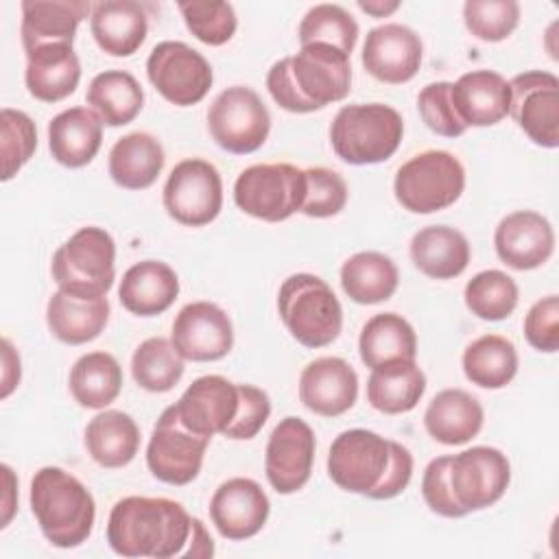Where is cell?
<instances>
[{
	"label": "cell",
	"mask_w": 559,
	"mask_h": 559,
	"mask_svg": "<svg viewBox=\"0 0 559 559\" xmlns=\"http://www.w3.org/2000/svg\"><path fill=\"white\" fill-rule=\"evenodd\" d=\"M190 513L170 498H120L107 520L109 548L120 557H177L190 542Z\"/></svg>",
	"instance_id": "obj_1"
},
{
	"label": "cell",
	"mask_w": 559,
	"mask_h": 559,
	"mask_svg": "<svg viewBox=\"0 0 559 559\" xmlns=\"http://www.w3.org/2000/svg\"><path fill=\"white\" fill-rule=\"evenodd\" d=\"M273 100L293 114H310L343 100L352 90L349 55L328 44H306L275 61L266 74Z\"/></svg>",
	"instance_id": "obj_2"
},
{
	"label": "cell",
	"mask_w": 559,
	"mask_h": 559,
	"mask_svg": "<svg viewBox=\"0 0 559 559\" xmlns=\"http://www.w3.org/2000/svg\"><path fill=\"white\" fill-rule=\"evenodd\" d=\"M31 509L44 537L57 548H76L92 535L96 520L94 496L61 467L48 465L35 472Z\"/></svg>",
	"instance_id": "obj_3"
},
{
	"label": "cell",
	"mask_w": 559,
	"mask_h": 559,
	"mask_svg": "<svg viewBox=\"0 0 559 559\" xmlns=\"http://www.w3.org/2000/svg\"><path fill=\"white\" fill-rule=\"evenodd\" d=\"M402 135V116L384 103L345 105L330 127L336 157L354 166L386 162L400 148Z\"/></svg>",
	"instance_id": "obj_4"
},
{
	"label": "cell",
	"mask_w": 559,
	"mask_h": 559,
	"mask_svg": "<svg viewBox=\"0 0 559 559\" xmlns=\"http://www.w3.org/2000/svg\"><path fill=\"white\" fill-rule=\"evenodd\" d=\"M277 310L290 336L310 349L330 345L343 328L341 301L328 282L312 273H295L282 282Z\"/></svg>",
	"instance_id": "obj_5"
},
{
	"label": "cell",
	"mask_w": 559,
	"mask_h": 559,
	"mask_svg": "<svg viewBox=\"0 0 559 559\" xmlns=\"http://www.w3.org/2000/svg\"><path fill=\"white\" fill-rule=\"evenodd\" d=\"M116 277V242L103 227H81L52 255V280L74 297H105Z\"/></svg>",
	"instance_id": "obj_6"
},
{
	"label": "cell",
	"mask_w": 559,
	"mask_h": 559,
	"mask_svg": "<svg viewBox=\"0 0 559 559\" xmlns=\"http://www.w3.org/2000/svg\"><path fill=\"white\" fill-rule=\"evenodd\" d=\"M465 190V168L450 151H424L404 162L393 181L397 203L413 214L450 207Z\"/></svg>",
	"instance_id": "obj_7"
},
{
	"label": "cell",
	"mask_w": 559,
	"mask_h": 559,
	"mask_svg": "<svg viewBox=\"0 0 559 559\" xmlns=\"http://www.w3.org/2000/svg\"><path fill=\"white\" fill-rule=\"evenodd\" d=\"M306 197V173L286 162L253 164L234 183L236 205L260 221L280 223L301 210Z\"/></svg>",
	"instance_id": "obj_8"
},
{
	"label": "cell",
	"mask_w": 559,
	"mask_h": 559,
	"mask_svg": "<svg viewBox=\"0 0 559 559\" xmlns=\"http://www.w3.org/2000/svg\"><path fill=\"white\" fill-rule=\"evenodd\" d=\"M212 140L227 153L247 155L258 151L271 131V114L262 98L245 85L223 90L207 109Z\"/></svg>",
	"instance_id": "obj_9"
},
{
	"label": "cell",
	"mask_w": 559,
	"mask_h": 559,
	"mask_svg": "<svg viewBox=\"0 0 559 559\" xmlns=\"http://www.w3.org/2000/svg\"><path fill=\"white\" fill-rule=\"evenodd\" d=\"M391 463V441L373 430H343L330 445L328 474L343 491L367 496L382 483Z\"/></svg>",
	"instance_id": "obj_10"
},
{
	"label": "cell",
	"mask_w": 559,
	"mask_h": 559,
	"mask_svg": "<svg viewBox=\"0 0 559 559\" xmlns=\"http://www.w3.org/2000/svg\"><path fill=\"white\" fill-rule=\"evenodd\" d=\"M146 74L153 87L173 105L190 107L205 98L214 74L210 61L183 41H159L148 59Z\"/></svg>",
	"instance_id": "obj_11"
},
{
	"label": "cell",
	"mask_w": 559,
	"mask_h": 559,
	"mask_svg": "<svg viewBox=\"0 0 559 559\" xmlns=\"http://www.w3.org/2000/svg\"><path fill=\"white\" fill-rule=\"evenodd\" d=\"M162 197L170 218L201 227L212 223L223 207V181L214 164L190 157L170 170Z\"/></svg>",
	"instance_id": "obj_12"
},
{
	"label": "cell",
	"mask_w": 559,
	"mask_h": 559,
	"mask_svg": "<svg viewBox=\"0 0 559 559\" xmlns=\"http://www.w3.org/2000/svg\"><path fill=\"white\" fill-rule=\"evenodd\" d=\"M210 439L190 432L177 417L175 406H168L148 439L146 465L151 474L168 485L192 483L203 465Z\"/></svg>",
	"instance_id": "obj_13"
},
{
	"label": "cell",
	"mask_w": 559,
	"mask_h": 559,
	"mask_svg": "<svg viewBox=\"0 0 559 559\" xmlns=\"http://www.w3.org/2000/svg\"><path fill=\"white\" fill-rule=\"evenodd\" d=\"M509 116L539 146L559 144V79L552 72L528 70L509 81Z\"/></svg>",
	"instance_id": "obj_14"
},
{
	"label": "cell",
	"mask_w": 559,
	"mask_h": 559,
	"mask_svg": "<svg viewBox=\"0 0 559 559\" xmlns=\"http://www.w3.org/2000/svg\"><path fill=\"white\" fill-rule=\"evenodd\" d=\"M511 483V465L498 448L474 445L450 459V485L465 513L498 502Z\"/></svg>",
	"instance_id": "obj_15"
},
{
	"label": "cell",
	"mask_w": 559,
	"mask_h": 559,
	"mask_svg": "<svg viewBox=\"0 0 559 559\" xmlns=\"http://www.w3.org/2000/svg\"><path fill=\"white\" fill-rule=\"evenodd\" d=\"M314 432L299 417H284L271 432L264 454V472L277 493L299 491L312 472Z\"/></svg>",
	"instance_id": "obj_16"
},
{
	"label": "cell",
	"mask_w": 559,
	"mask_h": 559,
	"mask_svg": "<svg viewBox=\"0 0 559 559\" xmlns=\"http://www.w3.org/2000/svg\"><path fill=\"white\" fill-rule=\"evenodd\" d=\"M170 341L183 360L210 362L229 354L234 345V328L221 306L212 301H192L177 312Z\"/></svg>",
	"instance_id": "obj_17"
},
{
	"label": "cell",
	"mask_w": 559,
	"mask_h": 559,
	"mask_svg": "<svg viewBox=\"0 0 559 559\" xmlns=\"http://www.w3.org/2000/svg\"><path fill=\"white\" fill-rule=\"evenodd\" d=\"M424 46L419 35L404 24H382L367 33L362 68L378 81L400 85L411 81L421 66Z\"/></svg>",
	"instance_id": "obj_18"
},
{
	"label": "cell",
	"mask_w": 559,
	"mask_h": 559,
	"mask_svg": "<svg viewBox=\"0 0 559 559\" xmlns=\"http://www.w3.org/2000/svg\"><path fill=\"white\" fill-rule=\"evenodd\" d=\"M238 402V384L223 376H201L173 406L190 432L212 439L234 421Z\"/></svg>",
	"instance_id": "obj_19"
},
{
	"label": "cell",
	"mask_w": 559,
	"mask_h": 559,
	"mask_svg": "<svg viewBox=\"0 0 559 559\" xmlns=\"http://www.w3.org/2000/svg\"><path fill=\"white\" fill-rule=\"evenodd\" d=\"M271 504L253 478H229L210 500V518L216 531L231 542L249 539L266 524Z\"/></svg>",
	"instance_id": "obj_20"
},
{
	"label": "cell",
	"mask_w": 559,
	"mask_h": 559,
	"mask_svg": "<svg viewBox=\"0 0 559 559\" xmlns=\"http://www.w3.org/2000/svg\"><path fill=\"white\" fill-rule=\"evenodd\" d=\"M493 247L507 266L515 271H531L548 262L552 255L555 231L546 216L531 210H518L498 223Z\"/></svg>",
	"instance_id": "obj_21"
},
{
	"label": "cell",
	"mask_w": 559,
	"mask_h": 559,
	"mask_svg": "<svg viewBox=\"0 0 559 559\" xmlns=\"http://www.w3.org/2000/svg\"><path fill=\"white\" fill-rule=\"evenodd\" d=\"M358 397V376L354 367L338 356H323L308 362L299 376L301 404L323 417H336L349 411Z\"/></svg>",
	"instance_id": "obj_22"
},
{
	"label": "cell",
	"mask_w": 559,
	"mask_h": 559,
	"mask_svg": "<svg viewBox=\"0 0 559 559\" xmlns=\"http://www.w3.org/2000/svg\"><path fill=\"white\" fill-rule=\"evenodd\" d=\"M452 105L465 127H491L509 116V81L493 70H472L452 83Z\"/></svg>",
	"instance_id": "obj_23"
},
{
	"label": "cell",
	"mask_w": 559,
	"mask_h": 559,
	"mask_svg": "<svg viewBox=\"0 0 559 559\" xmlns=\"http://www.w3.org/2000/svg\"><path fill=\"white\" fill-rule=\"evenodd\" d=\"M87 15L92 4L85 0H24L20 26L24 52L48 44H72Z\"/></svg>",
	"instance_id": "obj_24"
},
{
	"label": "cell",
	"mask_w": 559,
	"mask_h": 559,
	"mask_svg": "<svg viewBox=\"0 0 559 559\" xmlns=\"http://www.w3.org/2000/svg\"><path fill=\"white\" fill-rule=\"evenodd\" d=\"M90 28L103 52L111 57H129L146 39L148 15L140 2L103 0L92 4Z\"/></svg>",
	"instance_id": "obj_25"
},
{
	"label": "cell",
	"mask_w": 559,
	"mask_h": 559,
	"mask_svg": "<svg viewBox=\"0 0 559 559\" xmlns=\"http://www.w3.org/2000/svg\"><path fill=\"white\" fill-rule=\"evenodd\" d=\"M81 79V63L72 44H48L26 52L24 83L31 96L41 103H59L74 94Z\"/></svg>",
	"instance_id": "obj_26"
},
{
	"label": "cell",
	"mask_w": 559,
	"mask_h": 559,
	"mask_svg": "<svg viewBox=\"0 0 559 559\" xmlns=\"http://www.w3.org/2000/svg\"><path fill=\"white\" fill-rule=\"evenodd\" d=\"M179 295L177 273L159 260H142L129 266L120 280L118 299L131 314L155 317L166 312Z\"/></svg>",
	"instance_id": "obj_27"
},
{
	"label": "cell",
	"mask_w": 559,
	"mask_h": 559,
	"mask_svg": "<svg viewBox=\"0 0 559 559\" xmlns=\"http://www.w3.org/2000/svg\"><path fill=\"white\" fill-rule=\"evenodd\" d=\"M103 142V120L90 107H70L48 122V146L61 166L90 164Z\"/></svg>",
	"instance_id": "obj_28"
},
{
	"label": "cell",
	"mask_w": 559,
	"mask_h": 559,
	"mask_svg": "<svg viewBox=\"0 0 559 559\" xmlns=\"http://www.w3.org/2000/svg\"><path fill=\"white\" fill-rule=\"evenodd\" d=\"M483 419L485 413L480 402L463 389L439 391L424 413L428 435L443 445H461L472 441L480 432Z\"/></svg>",
	"instance_id": "obj_29"
},
{
	"label": "cell",
	"mask_w": 559,
	"mask_h": 559,
	"mask_svg": "<svg viewBox=\"0 0 559 559\" xmlns=\"http://www.w3.org/2000/svg\"><path fill=\"white\" fill-rule=\"evenodd\" d=\"M107 297L83 299L66 290H57L46 306V323L50 334L66 345H83L94 341L107 325Z\"/></svg>",
	"instance_id": "obj_30"
},
{
	"label": "cell",
	"mask_w": 559,
	"mask_h": 559,
	"mask_svg": "<svg viewBox=\"0 0 559 559\" xmlns=\"http://www.w3.org/2000/svg\"><path fill=\"white\" fill-rule=\"evenodd\" d=\"M411 258L424 275L432 280H452L469 264V242L454 227L430 225L413 236Z\"/></svg>",
	"instance_id": "obj_31"
},
{
	"label": "cell",
	"mask_w": 559,
	"mask_h": 559,
	"mask_svg": "<svg viewBox=\"0 0 559 559\" xmlns=\"http://www.w3.org/2000/svg\"><path fill=\"white\" fill-rule=\"evenodd\" d=\"M164 148L157 138L144 131L129 133L109 151V175L127 190H144L155 183L164 168Z\"/></svg>",
	"instance_id": "obj_32"
},
{
	"label": "cell",
	"mask_w": 559,
	"mask_h": 559,
	"mask_svg": "<svg viewBox=\"0 0 559 559\" xmlns=\"http://www.w3.org/2000/svg\"><path fill=\"white\" fill-rule=\"evenodd\" d=\"M85 448L100 467H124L138 454L140 428L122 411H103L85 428Z\"/></svg>",
	"instance_id": "obj_33"
},
{
	"label": "cell",
	"mask_w": 559,
	"mask_h": 559,
	"mask_svg": "<svg viewBox=\"0 0 559 559\" xmlns=\"http://www.w3.org/2000/svg\"><path fill=\"white\" fill-rule=\"evenodd\" d=\"M360 360L369 367H382L397 360H415L417 336L413 325L395 312L373 314L360 330Z\"/></svg>",
	"instance_id": "obj_34"
},
{
	"label": "cell",
	"mask_w": 559,
	"mask_h": 559,
	"mask_svg": "<svg viewBox=\"0 0 559 559\" xmlns=\"http://www.w3.org/2000/svg\"><path fill=\"white\" fill-rule=\"evenodd\" d=\"M426 391V376L415 360H397L371 369L367 402L386 415L408 413Z\"/></svg>",
	"instance_id": "obj_35"
},
{
	"label": "cell",
	"mask_w": 559,
	"mask_h": 559,
	"mask_svg": "<svg viewBox=\"0 0 559 559\" xmlns=\"http://www.w3.org/2000/svg\"><path fill=\"white\" fill-rule=\"evenodd\" d=\"M400 273L393 260L378 251H360L341 266V286L356 304H380L397 290Z\"/></svg>",
	"instance_id": "obj_36"
},
{
	"label": "cell",
	"mask_w": 559,
	"mask_h": 559,
	"mask_svg": "<svg viewBox=\"0 0 559 559\" xmlns=\"http://www.w3.org/2000/svg\"><path fill=\"white\" fill-rule=\"evenodd\" d=\"M87 105L107 127L129 124L144 105L138 79L124 70H105L87 87Z\"/></svg>",
	"instance_id": "obj_37"
},
{
	"label": "cell",
	"mask_w": 559,
	"mask_h": 559,
	"mask_svg": "<svg viewBox=\"0 0 559 559\" xmlns=\"http://www.w3.org/2000/svg\"><path fill=\"white\" fill-rule=\"evenodd\" d=\"M465 378L480 389H502L518 373L515 345L500 334H485L463 352Z\"/></svg>",
	"instance_id": "obj_38"
},
{
	"label": "cell",
	"mask_w": 559,
	"mask_h": 559,
	"mask_svg": "<svg viewBox=\"0 0 559 559\" xmlns=\"http://www.w3.org/2000/svg\"><path fill=\"white\" fill-rule=\"evenodd\" d=\"M122 389V369L107 352L83 354L70 369V393L83 408L109 406Z\"/></svg>",
	"instance_id": "obj_39"
},
{
	"label": "cell",
	"mask_w": 559,
	"mask_h": 559,
	"mask_svg": "<svg viewBox=\"0 0 559 559\" xmlns=\"http://www.w3.org/2000/svg\"><path fill=\"white\" fill-rule=\"evenodd\" d=\"M131 373L142 389L151 393H166L181 380L183 358L175 349L173 341L164 336H151L142 341L133 352Z\"/></svg>",
	"instance_id": "obj_40"
},
{
	"label": "cell",
	"mask_w": 559,
	"mask_h": 559,
	"mask_svg": "<svg viewBox=\"0 0 559 559\" xmlns=\"http://www.w3.org/2000/svg\"><path fill=\"white\" fill-rule=\"evenodd\" d=\"M465 306L483 321H502L518 306V284L498 269L476 273L465 286Z\"/></svg>",
	"instance_id": "obj_41"
},
{
	"label": "cell",
	"mask_w": 559,
	"mask_h": 559,
	"mask_svg": "<svg viewBox=\"0 0 559 559\" xmlns=\"http://www.w3.org/2000/svg\"><path fill=\"white\" fill-rule=\"evenodd\" d=\"M297 35L301 46L328 44L352 55L358 39V24L341 4H314L301 17Z\"/></svg>",
	"instance_id": "obj_42"
},
{
	"label": "cell",
	"mask_w": 559,
	"mask_h": 559,
	"mask_svg": "<svg viewBox=\"0 0 559 559\" xmlns=\"http://www.w3.org/2000/svg\"><path fill=\"white\" fill-rule=\"evenodd\" d=\"M463 20L474 37L502 41L520 22V4L515 0H467L463 4Z\"/></svg>",
	"instance_id": "obj_43"
},
{
	"label": "cell",
	"mask_w": 559,
	"mask_h": 559,
	"mask_svg": "<svg viewBox=\"0 0 559 559\" xmlns=\"http://www.w3.org/2000/svg\"><path fill=\"white\" fill-rule=\"evenodd\" d=\"M179 11L188 31L207 46L227 44L238 26L229 2H179Z\"/></svg>",
	"instance_id": "obj_44"
},
{
	"label": "cell",
	"mask_w": 559,
	"mask_h": 559,
	"mask_svg": "<svg viewBox=\"0 0 559 559\" xmlns=\"http://www.w3.org/2000/svg\"><path fill=\"white\" fill-rule=\"evenodd\" d=\"M2 129V181H9L33 157L37 148V129L28 114L4 107L0 111Z\"/></svg>",
	"instance_id": "obj_45"
},
{
	"label": "cell",
	"mask_w": 559,
	"mask_h": 559,
	"mask_svg": "<svg viewBox=\"0 0 559 559\" xmlns=\"http://www.w3.org/2000/svg\"><path fill=\"white\" fill-rule=\"evenodd\" d=\"M304 173H306V197L299 212L310 218L336 216L347 203L345 179L336 170H330L323 166L304 168Z\"/></svg>",
	"instance_id": "obj_46"
},
{
	"label": "cell",
	"mask_w": 559,
	"mask_h": 559,
	"mask_svg": "<svg viewBox=\"0 0 559 559\" xmlns=\"http://www.w3.org/2000/svg\"><path fill=\"white\" fill-rule=\"evenodd\" d=\"M450 92H452V83L448 81L428 83L417 96V107H419L421 120L430 131L443 138H459L465 133L467 127L461 122L452 105Z\"/></svg>",
	"instance_id": "obj_47"
},
{
	"label": "cell",
	"mask_w": 559,
	"mask_h": 559,
	"mask_svg": "<svg viewBox=\"0 0 559 559\" xmlns=\"http://www.w3.org/2000/svg\"><path fill=\"white\" fill-rule=\"evenodd\" d=\"M238 397L240 402H238L236 417L225 428L223 435L236 441H247V439H253L266 424L271 415V400L262 389L253 384H238Z\"/></svg>",
	"instance_id": "obj_48"
},
{
	"label": "cell",
	"mask_w": 559,
	"mask_h": 559,
	"mask_svg": "<svg viewBox=\"0 0 559 559\" xmlns=\"http://www.w3.org/2000/svg\"><path fill=\"white\" fill-rule=\"evenodd\" d=\"M450 459L452 454L437 456L426 465L421 478V496L432 513L443 518H463L467 513L456 502L450 485Z\"/></svg>",
	"instance_id": "obj_49"
},
{
	"label": "cell",
	"mask_w": 559,
	"mask_h": 559,
	"mask_svg": "<svg viewBox=\"0 0 559 559\" xmlns=\"http://www.w3.org/2000/svg\"><path fill=\"white\" fill-rule=\"evenodd\" d=\"M524 336L537 352L559 349V297L548 295L531 306L524 317Z\"/></svg>",
	"instance_id": "obj_50"
},
{
	"label": "cell",
	"mask_w": 559,
	"mask_h": 559,
	"mask_svg": "<svg viewBox=\"0 0 559 559\" xmlns=\"http://www.w3.org/2000/svg\"><path fill=\"white\" fill-rule=\"evenodd\" d=\"M413 476V454L397 441H391V463L382 483L369 493L371 500H389L400 496Z\"/></svg>",
	"instance_id": "obj_51"
},
{
	"label": "cell",
	"mask_w": 559,
	"mask_h": 559,
	"mask_svg": "<svg viewBox=\"0 0 559 559\" xmlns=\"http://www.w3.org/2000/svg\"><path fill=\"white\" fill-rule=\"evenodd\" d=\"M183 557H212L214 544L210 533L205 531L203 522L199 518H192V533H190V546L181 552Z\"/></svg>",
	"instance_id": "obj_52"
},
{
	"label": "cell",
	"mask_w": 559,
	"mask_h": 559,
	"mask_svg": "<svg viewBox=\"0 0 559 559\" xmlns=\"http://www.w3.org/2000/svg\"><path fill=\"white\" fill-rule=\"evenodd\" d=\"M358 9L360 11H365L367 15H373V17H384V15H389V13H393V11H397L400 9V2L397 0H393V2H384V0H360L358 2Z\"/></svg>",
	"instance_id": "obj_53"
},
{
	"label": "cell",
	"mask_w": 559,
	"mask_h": 559,
	"mask_svg": "<svg viewBox=\"0 0 559 559\" xmlns=\"http://www.w3.org/2000/svg\"><path fill=\"white\" fill-rule=\"evenodd\" d=\"M2 474L7 478V496H4V515H2V524L0 526H7L11 515H13V502L9 500L13 496V469L9 465H2Z\"/></svg>",
	"instance_id": "obj_54"
}]
</instances>
